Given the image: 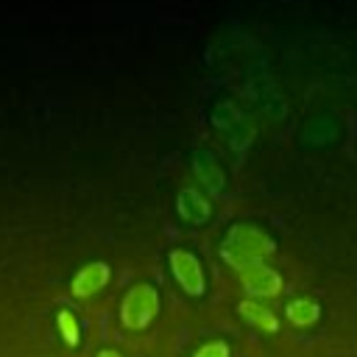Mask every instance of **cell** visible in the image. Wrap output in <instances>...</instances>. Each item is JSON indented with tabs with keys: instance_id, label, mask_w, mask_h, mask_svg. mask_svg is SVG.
Segmentation results:
<instances>
[{
	"instance_id": "1",
	"label": "cell",
	"mask_w": 357,
	"mask_h": 357,
	"mask_svg": "<svg viewBox=\"0 0 357 357\" xmlns=\"http://www.w3.org/2000/svg\"><path fill=\"white\" fill-rule=\"evenodd\" d=\"M273 248H276L273 237L268 231H262L259 226H254V223H234L226 231L223 243H220V257L231 268L243 271V268L259 265L268 254H273Z\"/></svg>"
},
{
	"instance_id": "5",
	"label": "cell",
	"mask_w": 357,
	"mask_h": 357,
	"mask_svg": "<svg viewBox=\"0 0 357 357\" xmlns=\"http://www.w3.org/2000/svg\"><path fill=\"white\" fill-rule=\"evenodd\" d=\"M240 284L254 298H273V296L282 293V276L273 268H268L265 262L243 268L240 271Z\"/></svg>"
},
{
	"instance_id": "9",
	"label": "cell",
	"mask_w": 357,
	"mask_h": 357,
	"mask_svg": "<svg viewBox=\"0 0 357 357\" xmlns=\"http://www.w3.org/2000/svg\"><path fill=\"white\" fill-rule=\"evenodd\" d=\"M237 312L245 318V324H251L254 329H259V332H279V318H276V312L273 310H268L265 304H259V301H240L237 304Z\"/></svg>"
},
{
	"instance_id": "7",
	"label": "cell",
	"mask_w": 357,
	"mask_h": 357,
	"mask_svg": "<svg viewBox=\"0 0 357 357\" xmlns=\"http://www.w3.org/2000/svg\"><path fill=\"white\" fill-rule=\"evenodd\" d=\"M176 212H178L181 220H187L192 226H201V223H206L212 218V204L201 190L184 187L178 192V198H176Z\"/></svg>"
},
{
	"instance_id": "8",
	"label": "cell",
	"mask_w": 357,
	"mask_h": 357,
	"mask_svg": "<svg viewBox=\"0 0 357 357\" xmlns=\"http://www.w3.org/2000/svg\"><path fill=\"white\" fill-rule=\"evenodd\" d=\"M192 170L195 176L201 178V184L209 190V192H220L226 187V170L220 167L218 156L209 153V151H195L192 153Z\"/></svg>"
},
{
	"instance_id": "2",
	"label": "cell",
	"mask_w": 357,
	"mask_h": 357,
	"mask_svg": "<svg viewBox=\"0 0 357 357\" xmlns=\"http://www.w3.org/2000/svg\"><path fill=\"white\" fill-rule=\"evenodd\" d=\"M159 312V293L153 284H134L120 304V321L126 329H145Z\"/></svg>"
},
{
	"instance_id": "6",
	"label": "cell",
	"mask_w": 357,
	"mask_h": 357,
	"mask_svg": "<svg viewBox=\"0 0 357 357\" xmlns=\"http://www.w3.org/2000/svg\"><path fill=\"white\" fill-rule=\"evenodd\" d=\"M109 276H112V271H109L106 262H86V265L78 268V273L73 276L70 293H73L75 298H89V296H95V293H100V290L106 287Z\"/></svg>"
},
{
	"instance_id": "4",
	"label": "cell",
	"mask_w": 357,
	"mask_h": 357,
	"mask_svg": "<svg viewBox=\"0 0 357 357\" xmlns=\"http://www.w3.org/2000/svg\"><path fill=\"white\" fill-rule=\"evenodd\" d=\"M212 120H215L218 131H223V134H226L229 145H234V148L248 145V139H251V134H254V126H251V120L245 117V112H240L231 100L218 103V109H215Z\"/></svg>"
},
{
	"instance_id": "12",
	"label": "cell",
	"mask_w": 357,
	"mask_h": 357,
	"mask_svg": "<svg viewBox=\"0 0 357 357\" xmlns=\"http://www.w3.org/2000/svg\"><path fill=\"white\" fill-rule=\"evenodd\" d=\"M192 357H231V351H229V343L226 340H209Z\"/></svg>"
},
{
	"instance_id": "10",
	"label": "cell",
	"mask_w": 357,
	"mask_h": 357,
	"mask_svg": "<svg viewBox=\"0 0 357 357\" xmlns=\"http://www.w3.org/2000/svg\"><path fill=\"white\" fill-rule=\"evenodd\" d=\"M284 315H287V321H290L293 326H301V329H304V326L318 324V318H321V307H318V301L301 296V298H293V301L284 307Z\"/></svg>"
},
{
	"instance_id": "13",
	"label": "cell",
	"mask_w": 357,
	"mask_h": 357,
	"mask_svg": "<svg viewBox=\"0 0 357 357\" xmlns=\"http://www.w3.org/2000/svg\"><path fill=\"white\" fill-rule=\"evenodd\" d=\"M98 357H120V354H117V351H112V349H106V351H100Z\"/></svg>"
},
{
	"instance_id": "11",
	"label": "cell",
	"mask_w": 357,
	"mask_h": 357,
	"mask_svg": "<svg viewBox=\"0 0 357 357\" xmlns=\"http://www.w3.org/2000/svg\"><path fill=\"white\" fill-rule=\"evenodd\" d=\"M56 326H59L61 340H64L70 349H75V346L81 343V324H78V318H75L73 310H59V315H56Z\"/></svg>"
},
{
	"instance_id": "3",
	"label": "cell",
	"mask_w": 357,
	"mask_h": 357,
	"mask_svg": "<svg viewBox=\"0 0 357 357\" xmlns=\"http://www.w3.org/2000/svg\"><path fill=\"white\" fill-rule=\"evenodd\" d=\"M167 262H170V273L173 279L178 282V287L187 293V296H204L206 290V279H204V268H201V259L187 251V248H173L167 254Z\"/></svg>"
}]
</instances>
